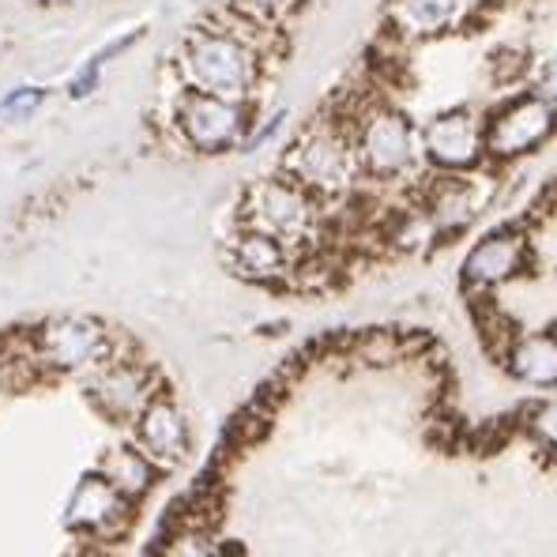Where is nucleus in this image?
I'll list each match as a JSON object with an SVG mask.
<instances>
[{
	"label": "nucleus",
	"instance_id": "18",
	"mask_svg": "<svg viewBox=\"0 0 557 557\" xmlns=\"http://www.w3.org/2000/svg\"><path fill=\"white\" fill-rule=\"evenodd\" d=\"M231 8L237 15H245V20H252V23H268V20H275V15L283 12L286 0H231Z\"/></svg>",
	"mask_w": 557,
	"mask_h": 557
},
{
	"label": "nucleus",
	"instance_id": "17",
	"mask_svg": "<svg viewBox=\"0 0 557 557\" xmlns=\"http://www.w3.org/2000/svg\"><path fill=\"white\" fill-rule=\"evenodd\" d=\"M46 98H49L46 87H15L12 95L0 98V117H27V113H35Z\"/></svg>",
	"mask_w": 557,
	"mask_h": 557
},
{
	"label": "nucleus",
	"instance_id": "23",
	"mask_svg": "<svg viewBox=\"0 0 557 557\" xmlns=\"http://www.w3.org/2000/svg\"><path fill=\"white\" fill-rule=\"evenodd\" d=\"M467 4H490V0H467Z\"/></svg>",
	"mask_w": 557,
	"mask_h": 557
},
{
	"label": "nucleus",
	"instance_id": "22",
	"mask_svg": "<svg viewBox=\"0 0 557 557\" xmlns=\"http://www.w3.org/2000/svg\"><path fill=\"white\" fill-rule=\"evenodd\" d=\"M35 4H76V0H35Z\"/></svg>",
	"mask_w": 557,
	"mask_h": 557
},
{
	"label": "nucleus",
	"instance_id": "11",
	"mask_svg": "<svg viewBox=\"0 0 557 557\" xmlns=\"http://www.w3.org/2000/svg\"><path fill=\"white\" fill-rule=\"evenodd\" d=\"M422 154L437 170L460 174L482 162L486 154V121H479L471 110H448L433 117L422 133Z\"/></svg>",
	"mask_w": 557,
	"mask_h": 557
},
{
	"label": "nucleus",
	"instance_id": "3",
	"mask_svg": "<svg viewBox=\"0 0 557 557\" xmlns=\"http://www.w3.org/2000/svg\"><path fill=\"white\" fill-rule=\"evenodd\" d=\"M38 370L49 376H84L117 355L125 332H113L95 317H49L27 332Z\"/></svg>",
	"mask_w": 557,
	"mask_h": 557
},
{
	"label": "nucleus",
	"instance_id": "7",
	"mask_svg": "<svg viewBox=\"0 0 557 557\" xmlns=\"http://www.w3.org/2000/svg\"><path fill=\"white\" fill-rule=\"evenodd\" d=\"M358 170L373 182H396L418 159V136L411 121L392 106H370L350 121Z\"/></svg>",
	"mask_w": 557,
	"mask_h": 557
},
{
	"label": "nucleus",
	"instance_id": "6",
	"mask_svg": "<svg viewBox=\"0 0 557 557\" xmlns=\"http://www.w3.org/2000/svg\"><path fill=\"white\" fill-rule=\"evenodd\" d=\"M79 384H84L87 404L110 425H133L147 399L162 388L159 370L136 355L133 343L113 358H106L102 366H95L91 373L79 376Z\"/></svg>",
	"mask_w": 557,
	"mask_h": 557
},
{
	"label": "nucleus",
	"instance_id": "4",
	"mask_svg": "<svg viewBox=\"0 0 557 557\" xmlns=\"http://www.w3.org/2000/svg\"><path fill=\"white\" fill-rule=\"evenodd\" d=\"M252 128L249 102L182 87L174 98V133L193 154H226L245 144Z\"/></svg>",
	"mask_w": 557,
	"mask_h": 557
},
{
	"label": "nucleus",
	"instance_id": "1",
	"mask_svg": "<svg viewBox=\"0 0 557 557\" xmlns=\"http://www.w3.org/2000/svg\"><path fill=\"white\" fill-rule=\"evenodd\" d=\"M182 87L249 102L264 72V53L234 27L193 30L182 46Z\"/></svg>",
	"mask_w": 557,
	"mask_h": 557
},
{
	"label": "nucleus",
	"instance_id": "19",
	"mask_svg": "<svg viewBox=\"0 0 557 557\" xmlns=\"http://www.w3.org/2000/svg\"><path fill=\"white\" fill-rule=\"evenodd\" d=\"M283 125H286V110H275L260 128H249V136H245L242 147H245V151H260V147L272 144V139L283 133Z\"/></svg>",
	"mask_w": 557,
	"mask_h": 557
},
{
	"label": "nucleus",
	"instance_id": "10",
	"mask_svg": "<svg viewBox=\"0 0 557 557\" xmlns=\"http://www.w3.org/2000/svg\"><path fill=\"white\" fill-rule=\"evenodd\" d=\"M128 430H133L136 445L144 448V453L151 456L162 471H174V467H182L188 460V453H193V433H188L185 411L174 404L170 388L154 392Z\"/></svg>",
	"mask_w": 557,
	"mask_h": 557
},
{
	"label": "nucleus",
	"instance_id": "15",
	"mask_svg": "<svg viewBox=\"0 0 557 557\" xmlns=\"http://www.w3.org/2000/svg\"><path fill=\"white\" fill-rule=\"evenodd\" d=\"M467 0H392L388 20L399 35L407 38H430L437 30L453 27L456 15L463 12Z\"/></svg>",
	"mask_w": 557,
	"mask_h": 557
},
{
	"label": "nucleus",
	"instance_id": "20",
	"mask_svg": "<svg viewBox=\"0 0 557 557\" xmlns=\"http://www.w3.org/2000/svg\"><path fill=\"white\" fill-rule=\"evenodd\" d=\"M531 430H535V437L543 441V445L557 448V399L554 404H543L531 418Z\"/></svg>",
	"mask_w": 557,
	"mask_h": 557
},
{
	"label": "nucleus",
	"instance_id": "21",
	"mask_svg": "<svg viewBox=\"0 0 557 557\" xmlns=\"http://www.w3.org/2000/svg\"><path fill=\"white\" fill-rule=\"evenodd\" d=\"M535 95L543 98V102H550L557 110V61L546 64L543 72H539V84H535Z\"/></svg>",
	"mask_w": 557,
	"mask_h": 557
},
{
	"label": "nucleus",
	"instance_id": "12",
	"mask_svg": "<svg viewBox=\"0 0 557 557\" xmlns=\"http://www.w3.org/2000/svg\"><path fill=\"white\" fill-rule=\"evenodd\" d=\"M298 252L290 242L283 237L257 231V226H242V234L234 237L231 245V268L249 283L260 286H275L294 278V268H298Z\"/></svg>",
	"mask_w": 557,
	"mask_h": 557
},
{
	"label": "nucleus",
	"instance_id": "16",
	"mask_svg": "<svg viewBox=\"0 0 557 557\" xmlns=\"http://www.w3.org/2000/svg\"><path fill=\"white\" fill-rule=\"evenodd\" d=\"M509 370L528 384H557V335H523L509 350Z\"/></svg>",
	"mask_w": 557,
	"mask_h": 557
},
{
	"label": "nucleus",
	"instance_id": "9",
	"mask_svg": "<svg viewBox=\"0 0 557 557\" xmlns=\"http://www.w3.org/2000/svg\"><path fill=\"white\" fill-rule=\"evenodd\" d=\"M554 106L543 102L539 95H520L512 102H505L486 121V154H494V159H520V154L535 151L554 133Z\"/></svg>",
	"mask_w": 557,
	"mask_h": 557
},
{
	"label": "nucleus",
	"instance_id": "14",
	"mask_svg": "<svg viewBox=\"0 0 557 557\" xmlns=\"http://www.w3.org/2000/svg\"><path fill=\"white\" fill-rule=\"evenodd\" d=\"M98 471L106 474V479L113 482V486L121 490V494L128 497V502H144L147 494H151L154 486H159V479L166 471H162L159 463L151 460V456L144 453V448L136 445H117L110 448V453L102 456V463H98Z\"/></svg>",
	"mask_w": 557,
	"mask_h": 557
},
{
	"label": "nucleus",
	"instance_id": "5",
	"mask_svg": "<svg viewBox=\"0 0 557 557\" xmlns=\"http://www.w3.org/2000/svg\"><path fill=\"white\" fill-rule=\"evenodd\" d=\"M242 226H257V231H268L301 249L321 231V200L286 174L264 177L245 193Z\"/></svg>",
	"mask_w": 557,
	"mask_h": 557
},
{
	"label": "nucleus",
	"instance_id": "13",
	"mask_svg": "<svg viewBox=\"0 0 557 557\" xmlns=\"http://www.w3.org/2000/svg\"><path fill=\"white\" fill-rule=\"evenodd\" d=\"M523 264H528V245H523L520 234H509V231L490 234V237H482L471 252H467L463 278L471 286L490 290V286H502V283H509V278L520 275Z\"/></svg>",
	"mask_w": 557,
	"mask_h": 557
},
{
	"label": "nucleus",
	"instance_id": "2",
	"mask_svg": "<svg viewBox=\"0 0 557 557\" xmlns=\"http://www.w3.org/2000/svg\"><path fill=\"white\" fill-rule=\"evenodd\" d=\"M283 174L306 185L317 200H347L355 185L362 182L358 170L355 139H350V125L339 121H324V125L306 128L290 144L283 159Z\"/></svg>",
	"mask_w": 557,
	"mask_h": 557
},
{
	"label": "nucleus",
	"instance_id": "8",
	"mask_svg": "<svg viewBox=\"0 0 557 557\" xmlns=\"http://www.w3.org/2000/svg\"><path fill=\"white\" fill-rule=\"evenodd\" d=\"M136 520V502H128L102 471H91L76 482L64 505V531L84 543H121Z\"/></svg>",
	"mask_w": 557,
	"mask_h": 557
}]
</instances>
